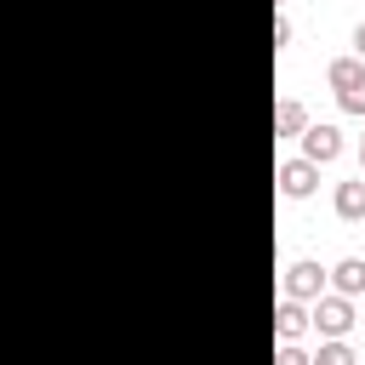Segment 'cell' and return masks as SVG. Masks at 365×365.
<instances>
[{"label": "cell", "mask_w": 365, "mask_h": 365, "mask_svg": "<svg viewBox=\"0 0 365 365\" xmlns=\"http://www.w3.org/2000/svg\"><path fill=\"white\" fill-rule=\"evenodd\" d=\"M325 80H331V91H336V103H342V114H359L365 120V57H331L325 63Z\"/></svg>", "instance_id": "cell-1"}, {"label": "cell", "mask_w": 365, "mask_h": 365, "mask_svg": "<svg viewBox=\"0 0 365 365\" xmlns=\"http://www.w3.org/2000/svg\"><path fill=\"white\" fill-rule=\"evenodd\" d=\"M308 325L319 336H348L354 331V297H336V291H319L308 302Z\"/></svg>", "instance_id": "cell-2"}, {"label": "cell", "mask_w": 365, "mask_h": 365, "mask_svg": "<svg viewBox=\"0 0 365 365\" xmlns=\"http://www.w3.org/2000/svg\"><path fill=\"white\" fill-rule=\"evenodd\" d=\"M274 182H279V194H285V200H308V194L319 188V165H314V160H302V154H297V160H279Z\"/></svg>", "instance_id": "cell-3"}, {"label": "cell", "mask_w": 365, "mask_h": 365, "mask_svg": "<svg viewBox=\"0 0 365 365\" xmlns=\"http://www.w3.org/2000/svg\"><path fill=\"white\" fill-rule=\"evenodd\" d=\"M319 291H331V285H325V268H319L314 257H297V262L285 268V297H291V302H314Z\"/></svg>", "instance_id": "cell-4"}, {"label": "cell", "mask_w": 365, "mask_h": 365, "mask_svg": "<svg viewBox=\"0 0 365 365\" xmlns=\"http://www.w3.org/2000/svg\"><path fill=\"white\" fill-rule=\"evenodd\" d=\"M297 143H302V160H314V165H331L342 154V131L336 125H319V120H308Z\"/></svg>", "instance_id": "cell-5"}, {"label": "cell", "mask_w": 365, "mask_h": 365, "mask_svg": "<svg viewBox=\"0 0 365 365\" xmlns=\"http://www.w3.org/2000/svg\"><path fill=\"white\" fill-rule=\"evenodd\" d=\"M325 285L336 297H365V257H342L336 268H325Z\"/></svg>", "instance_id": "cell-6"}, {"label": "cell", "mask_w": 365, "mask_h": 365, "mask_svg": "<svg viewBox=\"0 0 365 365\" xmlns=\"http://www.w3.org/2000/svg\"><path fill=\"white\" fill-rule=\"evenodd\" d=\"M331 211H336L342 222H365V171H359V177H348V182H336Z\"/></svg>", "instance_id": "cell-7"}, {"label": "cell", "mask_w": 365, "mask_h": 365, "mask_svg": "<svg viewBox=\"0 0 365 365\" xmlns=\"http://www.w3.org/2000/svg\"><path fill=\"white\" fill-rule=\"evenodd\" d=\"M274 331H279V342H297V336L308 331V302H291V297H285V302L274 308Z\"/></svg>", "instance_id": "cell-8"}, {"label": "cell", "mask_w": 365, "mask_h": 365, "mask_svg": "<svg viewBox=\"0 0 365 365\" xmlns=\"http://www.w3.org/2000/svg\"><path fill=\"white\" fill-rule=\"evenodd\" d=\"M302 125H308V108L297 97H279L274 103V137H302Z\"/></svg>", "instance_id": "cell-9"}, {"label": "cell", "mask_w": 365, "mask_h": 365, "mask_svg": "<svg viewBox=\"0 0 365 365\" xmlns=\"http://www.w3.org/2000/svg\"><path fill=\"white\" fill-rule=\"evenodd\" d=\"M314 365H359V354L348 348V336H325L319 354H314Z\"/></svg>", "instance_id": "cell-10"}, {"label": "cell", "mask_w": 365, "mask_h": 365, "mask_svg": "<svg viewBox=\"0 0 365 365\" xmlns=\"http://www.w3.org/2000/svg\"><path fill=\"white\" fill-rule=\"evenodd\" d=\"M274 365H314V354L297 348V342H279V348H274Z\"/></svg>", "instance_id": "cell-11"}, {"label": "cell", "mask_w": 365, "mask_h": 365, "mask_svg": "<svg viewBox=\"0 0 365 365\" xmlns=\"http://www.w3.org/2000/svg\"><path fill=\"white\" fill-rule=\"evenodd\" d=\"M291 34H297V29H291V17L279 11V17H274V51H285V46H291Z\"/></svg>", "instance_id": "cell-12"}, {"label": "cell", "mask_w": 365, "mask_h": 365, "mask_svg": "<svg viewBox=\"0 0 365 365\" xmlns=\"http://www.w3.org/2000/svg\"><path fill=\"white\" fill-rule=\"evenodd\" d=\"M354 57H365V23H354Z\"/></svg>", "instance_id": "cell-13"}, {"label": "cell", "mask_w": 365, "mask_h": 365, "mask_svg": "<svg viewBox=\"0 0 365 365\" xmlns=\"http://www.w3.org/2000/svg\"><path fill=\"white\" fill-rule=\"evenodd\" d=\"M359 171H365V137H359Z\"/></svg>", "instance_id": "cell-14"}, {"label": "cell", "mask_w": 365, "mask_h": 365, "mask_svg": "<svg viewBox=\"0 0 365 365\" xmlns=\"http://www.w3.org/2000/svg\"><path fill=\"white\" fill-rule=\"evenodd\" d=\"M285 6H291V0H274V11H285Z\"/></svg>", "instance_id": "cell-15"}, {"label": "cell", "mask_w": 365, "mask_h": 365, "mask_svg": "<svg viewBox=\"0 0 365 365\" xmlns=\"http://www.w3.org/2000/svg\"><path fill=\"white\" fill-rule=\"evenodd\" d=\"M359 365H365V359H359Z\"/></svg>", "instance_id": "cell-16"}]
</instances>
